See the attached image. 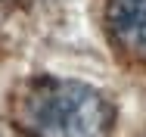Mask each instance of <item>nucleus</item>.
I'll return each mask as SVG.
<instances>
[{"label": "nucleus", "mask_w": 146, "mask_h": 137, "mask_svg": "<svg viewBox=\"0 0 146 137\" xmlns=\"http://www.w3.org/2000/svg\"><path fill=\"white\" fill-rule=\"evenodd\" d=\"M13 122L25 137H109L112 106L90 84L34 78L16 90Z\"/></svg>", "instance_id": "obj_1"}, {"label": "nucleus", "mask_w": 146, "mask_h": 137, "mask_svg": "<svg viewBox=\"0 0 146 137\" xmlns=\"http://www.w3.org/2000/svg\"><path fill=\"white\" fill-rule=\"evenodd\" d=\"M106 34L118 56L146 59V0H106Z\"/></svg>", "instance_id": "obj_2"}, {"label": "nucleus", "mask_w": 146, "mask_h": 137, "mask_svg": "<svg viewBox=\"0 0 146 137\" xmlns=\"http://www.w3.org/2000/svg\"><path fill=\"white\" fill-rule=\"evenodd\" d=\"M3 6H31V3H37V0H0Z\"/></svg>", "instance_id": "obj_3"}]
</instances>
